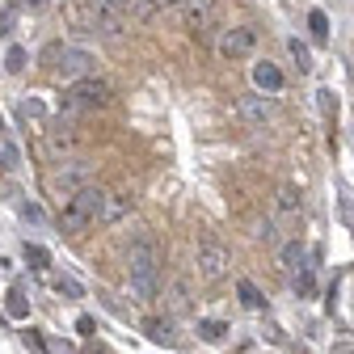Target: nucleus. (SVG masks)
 Returning a JSON list of instances; mask_svg holds the SVG:
<instances>
[{
	"mask_svg": "<svg viewBox=\"0 0 354 354\" xmlns=\"http://www.w3.org/2000/svg\"><path fill=\"white\" fill-rule=\"evenodd\" d=\"M127 279H131L136 299H144V304L156 299V291H160V245H156V236L140 232L127 245Z\"/></svg>",
	"mask_w": 354,
	"mask_h": 354,
	"instance_id": "obj_1",
	"label": "nucleus"
},
{
	"mask_svg": "<svg viewBox=\"0 0 354 354\" xmlns=\"http://www.w3.org/2000/svg\"><path fill=\"white\" fill-rule=\"evenodd\" d=\"M38 59H42V68H47L55 80H68V84L93 76V64H97L84 47H76V42H51V47H42Z\"/></svg>",
	"mask_w": 354,
	"mask_h": 354,
	"instance_id": "obj_2",
	"label": "nucleus"
},
{
	"mask_svg": "<svg viewBox=\"0 0 354 354\" xmlns=\"http://www.w3.org/2000/svg\"><path fill=\"white\" fill-rule=\"evenodd\" d=\"M102 207H106V190H97V186L80 190L76 198L64 203V211H59V228H64L68 236H80L88 224H102Z\"/></svg>",
	"mask_w": 354,
	"mask_h": 354,
	"instance_id": "obj_3",
	"label": "nucleus"
},
{
	"mask_svg": "<svg viewBox=\"0 0 354 354\" xmlns=\"http://www.w3.org/2000/svg\"><path fill=\"white\" fill-rule=\"evenodd\" d=\"M93 186V165L88 160H80V156H68L59 169H51V177H47V190L59 198V203H68V198H76L80 190H88Z\"/></svg>",
	"mask_w": 354,
	"mask_h": 354,
	"instance_id": "obj_4",
	"label": "nucleus"
},
{
	"mask_svg": "<svg viewBox=\"0 0 354 354\" xmlns=\"http://www.w3.org/2000/svg\"><path fill=\"white\" fill-rule=\"evenodd\" d=\"M114 102V88L102 76H84L76 84H68L64 93V114H84V110H106Z\"/></svg>",
	"mask_w": 354,
	"mask_h": 354,
	"instance_id": "obj_5",
	"label": "nucleus"
},
{
	"mask_svg": "<svg viewBox=\"0 0 354 354\" xmlns=\"http://www.w3.org/2000/svg\"><path fill=\"white\" fill-rule=\"evenodd\" d=\"M257 42H261V30L257 26H228L224 34H219V42H215V51H219V59H228V64H236V59H249L253 51H257Z\"/></svg>",
	"mask_w": 354,
	"mask_h": 354,
	"instance_id": "obj_6",
	"label": "nucleus"
},
{
	"mask_svg": "<svg viewBox=\"0 0 354 354\" xmlns=\"http://www.w3.org/2000/svg\"><path fill=\"white\" fill-rule=\"evenodd\" d=\"M228 266H232V253H228L224 245H215V241L198 245V253H194V270H198V283H224Z\"/></svg>",
	"mask_w": 354,
	"mask_h": 354,
	"instance_id": "obj_7",
	"label": "nucleus"
},
{
	"mask_svg": "<svg viewBox=\"0 0 354 354\" xmlns=\"http://www.w3.org/2000/svg\"><path fill=\"white\" fill-rule=\"evenodd\" d=\"M177 21H182V30H190L194 38H203L215 21V9H211V0H186L182 9H177Z\"/></svg>",
	"mask_w": 354,
	"mask_h": 354,
	"instance_id": "obj_8",
	"label": "nucleus"
},
{
	"mask_svg": "<svg viewBox=\"0 0 354 354\" xmlns=\"http://www.w3.org/2000/svg\"><path fill=\"white\" fill-rule=\"evenodd\" d=\"M236 118H241L245 127H266V122L274 118V102L266 97V93H249V97L236 102Z\"/></svg>",
	"mask_w": 354,
	"mask_h": 354,
	"instance_id": "obj_9",
	"label": "nucleus"
},
{
	"mask_svg": "<svg viewBox=\"0 0 354 354\" xmlns=\"http://www.w3.org/2000/svg\"><path fill=\"white\" fill-rule=\"evenodd\" d=\"M64 26H68L72 34H97L93 0H68V5H64Z\"/></svg>",
	"mask_w": 354,
	"mask_h": 354,
	"instance_id": "obj_10",
	"label": "nucleus"
},
{
	"mask_svg": "<svg viewBox=\"0 0 354 354\" xmlns=\"http://www.w3.org/2000/svg\"><path fill=\"white\" fill-rule=\"evenodd\" d=\"M93 13H97V34L102 38H118L127 30V13L114 5V0H93Z\"/></svg>",
	"mask_w": 354,
	"mask_h": 354,
	"instance_id": "obj_11",
	"label": "nucleus"
},
{
	"mask_svg": "<svg viewBox=\"0 0 354 354\" xmlns=\"http://www.w3.org/2000/svg\"><path fill=\"white\" fill-rule=\"evenodd\" d=\"M165 304H169V317H186L194 308V295H190V283L186 279H173L169 291H165Z\"/></svg>",
	"mask_w": 354,
	"mask_h": 354,
	"instance_id": "obj_12",
	"label": "nucleus"
},
{
	"mask_svg": "<svg viewBox=\"0 0 354 354\" xmlns=\"http://www.w3.org/2000/svg\"><path fill=\"white\" fill-rule=\"evenodd\" d=\"M253 84H257V93L274 97L279 88H283V72H279L270 59H261V64H253Z\"/></svg>",
	"mask_w": 354,
	"mask_h": 354,
	"instance_id": "obj_13",
	"label": "nucleus"
},
{
	"mask_svg": "<svg viewBox=\"0 0 354 354\" xmlns=\"http://www.w3.org/2000/svg\"><path fill=\"white\" fill-rule=\"evenodd\" d=\"M308 266V249H304V241H287V245H279V270L283 274H299Z\"/></svg>",
	"mask_w": 354,
	"mask_h": 354,
	"instance_id": "obj_14",
	"label": "nucleus"
},
{
	"mask_svg": "<svg viewBox=\"0 0 354 354\" xmlns=\"http://www.w3.org/2000/svg\"><path fill=\"white\" fill-rule=\"evenodd\" d=\"M299 207H304V194H299V186H279V194H274V211H279V219H295L299 215Z\"/></svg>",
	"mask_w": 354,
	"mask_h": 354,
	"instance_id": "obj_15",
	"label": "nucleus"
},
{
	"mask_svg": "<svg viewBox=\"0 0 354 354\" xmlns=\"http://www.w3.org/2000/svg\"><path fill=\"white\" fill-rule=\"evenodd\" d=\"M144 333H148L156 346H177V325H173V317H148V321H144Z\"/></svg>",
	"mask_w": 354,
	"mask_h": 354,
	"instance_id": "obj_16",
	"label": "nucleus"
},
{
	"mask_svg": "<svg viewBox=\"0 0 354 354\" xmlns=\"http://www.w3.org/2000/svg\"><path fill=\"white\" fill-rule=\"evenodd\" d=\"M131 215V194H106V207H102V224H118V219Z\"/></svg>",
	"mask_w": 354,
	"mask_h": 354,
	"instance_id": "obj_17",
	"label": "nucleus"
},
{
	"mask_svg": "<svg viewBox=\"0 0 354 354\" xmlns=\"http://www.w3.org/2000/svg\"><path fill=\"white\" fill-rule=\"evenodd\" d=\"M72 144H76L72 127H55L51 136H47V156H51V160H59V156H68V152H72Z\"/></svg>",
	"mask_w": 354,
	"mask_h": 354,
	"instance_id": "obj_18",
	"label": "nucleus"
},
{
	"mask_svg": "<svg viewBox=\"0 0 354 354\" xmlns=\"http://www.w3.org/2000/svg\"><path fill=\"white\" fill-rule=\"evenodd\" d=\"M5 308H9V317H17V321L30 313V295H26V287H21V283H13V287H9V304H5Z\"/></svg>",
	"mask_w": 354,
	"mask_h": 354,
	"instance_id": "obj_19",
	"label": "nucleus"
},
{
	"mask_svg": "<svg viewBox=\"0 0 354 354\" xmlns=\"http://www.w3.org/2000/svg\"><path fill=\"white\" fill-rule=\"evenodd\" d=\"M236 291H241V304H245V308H253V313H261V308H266V295H261L249 279H241V283H236Z\"/></svg>",
	"mask_w": 354,
	"mask_h": 354,
	"instance_id": "obj_20",
	"label": "nucleus"
},
{
	"mask_svg": "<svg viewBox=\"0 0 354 354\" xmlns=\"http://www.w3.org/2000/svg\"><path fill=\"white\" fill-rule=\"evenodd\" d=\"M156 13H160V0H136V5L127 9V17H131V21H152Z\"/></svg>",
	"mask_w": 354,
	"mask_h": 354,
	"instance_id": "obj_21",
	"label": "nucleus"
},
{
	"mask_svg": "<svg viewBox=\"0 0 354 354\" xmlns=\"http://www.w3.org/2000/svg\"><path fill=\"white\" fill-rule=\"evenodd\" d=\"M287 51H291V59H295V68H299V72H313V51H308L299 38H291V42H287Z\"/></svg>",
	"mask_w": 354,
	"mask_h": 354,
	"instance_id": "obj_22",
	"label": "nucleus"
},
{
	"mask_svg": "<svg viewBox=\"0 0 354 354\" xmlns=\"http://www.w3.org/2000/svg\"><path fill=\"white\" fill-rule=\"evenodd\" d=\"M21 165V152H17V144L9 140V136H0V169H17Z\"/></svg>",
	"mask_w": 354,
	"mask_h": 354,
	"instance_id": "obj_23",
	"label": "nucleus"
},
{
	"mask_svg": "<svg viewBox=\"0 0 354 354\" xmlns=\"http://www.w3.org/2000/svg\"><path fill=\"white\" fill-rule=\"evenodd\" d=\"M198 337L203 342H224L228 337V325L224 321H198Z\"/></svg>",
	"mask_w": 354,
	"mask_h": 354,
	"instance_id": "obj_24",
	"label": "nucleus"
},
{
	"mask_svg": "<svg viewBox=\"0 0 354 354\" xmlns=\"http://www.w3.org/2000/svg\"><path fill=\"white\" fill-rule=\"evenodd\" d=\"M47 261H51V253L42 245H26V266L30 270H47Z\"/></svg>",
	"mask_w": 354,
	"mask_h": 354,
	"instance_id": "obj_25",
	"label": "nucleus"
},
{
	"mask_svg": "<svg viewBox=\"0 0 354 354\" xmlns=\"http://www.w3.org/2000/svg\"><path fill=\"white\" fill-rule=\"evenodd\" d=\"M308 26H313V38H317V42H325V38H329V17H325L321 9L308 13Z\"/></svg>",
	"mask_w": 354,
	"mask_h": 354,
	"instance_id": "obj_26",
	"label": "nucleus"
},
{
	"mask_svg": "<svg viewBox=\"0 0 354 354\" xmlns=\"http://www.w3.org/2000/svg\"><path fill=\"white\" fill-rule=\"evenodd\" d=\"M51 287H55V295H68V299H80V283H76V279H68V274H59V279H55Z\"/></svg>",
	"mask_w": 354,
	"mask_h": 354,
	"instance_id": "obj_27",
	"label": "nucleus"
},
{
	"mask_svg": "<svg viewBox=\"0 0 354 354\" xmlns=\"http://www.w3.org/2000/svg\"><path fill=\"white\" fill-rule=\"evenodd\" d=\"M295 291H299V295H313V291H317V279H313V266H304V270L295 274Z\"/></svg>",
	"mask_w": 354,
	"mask_h": 354,
	"instance_id": "obj_28",
	"label": "nucleus"
},
{
	"mask_svg": "<svg viewBox=\"0 0 354 354\" xmlns=\"http://www.w3.org/2000/svg\"><path fill=\"white\" fill-rule=\"evenodd\" d=\"M317 102H321V114L333 122V118H337V97H333V88H321V93H317Z\"/></svg>",
	"mask_w": 354,
	"mask_h": 354,
	"instance_id": "obj_29",
	"label": "nucleus"
},
{
	"mask_svg": "<svg viewBox=\"0 0 354 354\" xmlns=\"http://www.w3.org/2000/svg\"><path fill=\"white\" fill-rule=\"evenodd\" d=\"M26 68V51L21 47H9V55H5V72H21Z\"/></svg>",
	"mask_w": 354,
	"mask_h": 354,
	"instance_id": "obj_30",
	"label": "nucleus"
},
{
	"mask_svg": "<svg viewBox=\"0 0 354 354\" xmlns=\"http://www.w3.org/2000/svg\"><path fill=\"white\" fill-rule=\"evenodd\" d=\"M257 236H261V241H266V245H279V228H274V224H270V219H266V224H261V228H257Z\"/></svg>",
	"mask_w": 354,
	"mask_h": 354,
	"instance_id": "obj_31",
	"label": "nucleus"
},
{
	"mask_svg": "<svg viewBox=\"0 0 354 354\" xmlns=\"http://www.w3.org/2000/svg\"><path fill=\"white\" fill-rule=\"evenodd\" d=\"M21 215L30 219V224H42V207H34V203H21Z\"/></svg>",
	"mask_w": 354,
	"mask_h": 354,
	"instance_id": "obj_32",
	"label": "nucleus"
},
{
	"mask_svg": "<svg viewBox=\"0 0 354 354\" xmlns=\"http://www.w3.org/2000/svg\"><path fill=\"white\" fill-rule=\"evenodd\" d=\"M47 354H76L72 342H47Z\"/></svg>",
	"mask_w": 354,
	"mask_h": 354,
	"instance_id": "obj_33",
	"label": "nucleus"
},
{
	"mask_svg": "<svg viewBox=\"0 0 354 354\" xmlns=\"http://www.w3.org/2000/svg\"><path fill=\"white\" fill-rule=\"evenodd\" d=\"M0 34H13V9L0 13Z\"/></svg>",
	"mask_w": 354,
	"mask_h": 354,
	"instance_id": "obj_34",
	"label": "nucleus"
},
{
	"mask_svg": "<svg viewBox=\"0 0 354 354\" xmlns=\"http://www.w3.org/2000/svg\"><path fill=\"white\" fill-rule=\"evenodd\" d=\"M266 337H270V342H283V337H287V333H283V329H279V325H266Z\"/></svg>",
	"mask_w": 354,
	"mask_h": 354,
	"instance_id": "obj_35",
	"label": "nucleus"
},
{
	"mask_svg": "<svg viewBox=\"0 0 354 354\" xmlns=\"http://www.w3.org/2000/svg\"><path fill=\"white\" fill-rule=\"evenodd\" d=\"M186 0H160V9H182Z\"/></svg>",
	"mask_w": 354,
	"mask_h": 354,
	"instance_id": "obj_36",
	"label": "nucleus"
},
{
	"mask_svg": "<svg viewBox=\"0 0 354 354\" xmlns=\"http://www.w3.org/2000/svg\"><path fill=\"white\" fill-rule=\"evenodd\" d=\"M17 5H26V9H42L47 0H17Z\"/></svg>",
	"mask_w": 354,
	"mask_h": 354,
	"instance_id": "obj_37",
	"label": "nucleus"
},
{
	"mask_svg": "<svg viewBox=\"0 0 354 354\" xmlns=\"http://www.w3.org/2000/svg\"><path fill=\"white\" fill-rule=\"evenodd\" d=\"M114 5H118V9H122V13H127V9H131V5H136V0H114ZM127 21H131V17H127Z\"/></svg>",
	"mask_w": 354,
	"mask_h": 354,
	"instance_id": "obj_38",
	"label": "nucleus"
},
{
	"mask_svg": "<svg viewBox=\"0 0 354 354\" xmlns=\"http://www.w3.org/2000/svg\"><path fill=\"white\" fill-rule=\"evenodd\" d=\"M0 136H5V118H0Z\"/></svg>",
	"mask_w": 354,
	"mask_h": 354,
	"instance_id": "obj_39",
	"label": "nucleus"
}]
</instances>
